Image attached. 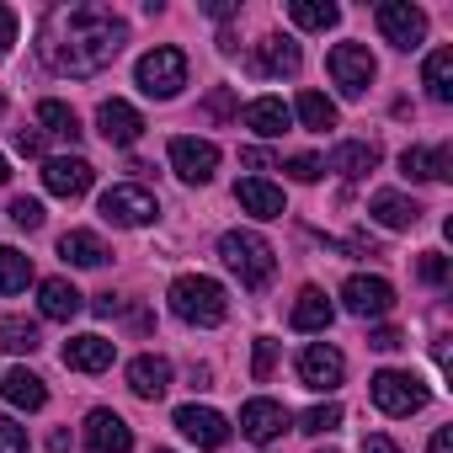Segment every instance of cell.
<instances>
[{"label": "cell", "instance_id": "cell-25", "mask_svg": "<svg viewBox=\"0 0 453 453\" xmlns=\"http://www.w3.org/2000/svg\"><path fill=\"white\" fill-rule=\"evenodd\" d=\"M373 165H379V144H363V139L336 144V150H331V160H326V171H336V176H347V181L368 176Z\"/></svg>", "mask_w": 453, "mask_h": 453}, {"label": "cell", "instance_id": "cell-13", "mask_svg": "<svg viewBox=\"0 0 453 453\" xmlns=\"http://www.w3.org/2000/svg\"><path fill=\"white\" fill-rule=\"evenodd\" d=\"M91 181H96V165L81 160V155H54V160H43V187H49L54 197H86Z\"/></svg>", "mask_w": 453, "mask_h": 453}, {"label": "cell", "instance_id": "cell-3", "mask_svg": "<svg viewBox=\"0 0 453 453\" xmlns=\"http://www.w3.org/2000/svg\"><path fill=\"white\" fill-rule=\"evenodd\" d=\"M171 315L187 320V326H224V315H230V299H224V288L203 273H181L171 283Z\"/></svg>", "mask_w": 453, "mask_h": 453}, {"label": "cell", "instance_id": "cell-49", "mask_svg": "<svg viewBox=\"0 0 453 453\" xmlns=\"http://www.w3.org/2000/svg\"><path fill=\"white\" fill-rule=\"evenodd\" d=\"M208 17H219V22H230V17H235V6H230V0H213V6H208Z\"/></svg>", "mask_w": 453, "mask_h": 453}, {"label": "cell", "instance_id": "cell-28", "mask_svg": "<svg viewBox=\"0 0 453 453\" xmlns=\"http://www.w3.org/2000/svg\"><path fill=\"white\" fill-rule=\"evenodd\" d=\"M288 17H294L304 33H331V27L342 22V6H336V0H294Z\"/></svg>", "mask_w": 453, "mask_h": 453}, {"label": "cell", "instance_id": "cell-39", "mask_svg": "<svg viewBox=\"0 0 453 453\" xmlns=\"http://www.w3.org/2000/svg\"><path fill=\"white\" fill-rule=\"evenodd\" d=\"M320 171H326L320 155H294V160H288V176H294V181H320Z\"/></svg>", "mask_w": 453, "mask_h": 453}, {"label": "cell", "instance_id": "cell-22", "mask_svg": "<svg viewBox=\"0 0 453 453\" xmlns=\"http://www.w3.org/2000/svg\"><path fill=\"white\" fill-rule=\"evenodd\" d=\"M38 310H43V320H75L81 315V288L70 283V278H43L38 283Z\"/></svg>", "mask_w": 453, "mask_h": 453}, {"label": "cell", "instance_id": "cell-10", "mask_svg": "<svg viewBox=\"0 0 453 453\" xmlns=\"http://www.w3.org/2000/svg\"><path fill=\"white\" fill-rule=\"evenodd\" d=\"M171 171L187 187H208L219 171V144L213 139H171Z\"/></svg>", "mask_w": 453, "mask_h": 453}, {"label": "cell", "instance_id": "cell-23", "mask_svg": "<svg viewBox=\"0 0 453 453\" xmlns=\"http://www.w3.org/2000/svg\"><path fill=\"white\" fill-rule=\"evenodd\" d=\"M0 389H6V400H12L17 411H43V405H49V384H43L33 368H12L6 379H0Z\"/></svg>", "mask_w": 453, "mask_h": 453}, {"label": "cell", "instance_id": "cell-33", "mask_svg": "<svg viewBox=\"0 0 453 453\" xmlns=\"http://www.w3.org/2000/svg\"><path fill=\"white\" fill-rule=\"evenodd\" d=\"M33 283V257H22L17 246H0V294H22Z\"/></svg>", "mask_w": 453, "mask_h": 453}, {"label": "cell", "instance_id": "cell-45", "mask_svg": "<svg viewBox=\"0 0 453 453\" xmlns=\"http://www.w3.org/2000/svg\"><path fill=\"white\" fill-rule=\"evenodd\" d=\"M17 150L22 155H43V128H22L17 134Z\"/></svg>", "mask_w": 453, "mask_h": 453}, {"label": "cell", "instance_id": "cell-31", "mask_svg": "<svg viewBox=\"0 0 453 453\" xmlns=\"http://www.w3.org/2000/svg\"><path fill=\"white\" fill-rule=\"evenodd\" d=\"M38 128L43 134H54V139H65V144H75L81 139V118H75V107H65V102H38Z\"/></svg>", "mask_w": 453, "mask_h": 453}, {"label": "cell", "instance_id": "cell-32", "mask_svg": "<svg viewBox=\"0 0 453 453\" xmlns=\"http://www.w3.org/2000/svg\"><path fill=\"white\" fill-rule=\"evenodd\" d=\"M0 347H6V352H38V347H43L38 320H27V315H6V320H0Z\"/></svg>", "mask_w": 453, "mask_h": 453}, {"label": "cell", "instance_id": "cell-24", "mask_svg": "<svg viewBox=\"0 0 453 453\" xmlns=\"http://www.w3.org/2000/svg\"><path fill=\"white\" fill-rule=\"evenodd\" d=\"M288 123H294V112L283 107V96H257V102L246 107V128H257L262 139H283Z\"/></svg>", "mask_w": 453, "mask_h": 453}, {"label": "cell", "instance_id": "cell-4", "mask_svg": "<svg viewBox=\"0 0 453 453\" xmlns=\"http://www.w3.org/2000/svg\"><path fill=\"white\" fill-rule=\"evenodd\" d=\"M134 81H139V91L144 96H155V102H171L181 86H187V54L181 49H150L139 65H134Z\"/></svg>", "mask_w": 453, "mask_h": 453}, {"label": "cell", "instance_id": "cell-44", "mask_svg": "<svg viewBox=\"0 0 453 453\" xmlns=\"http://www.w3.org/2000/svg\"><path fill=\"white\" fill-rule=\"evenodd\" d=\"M208 112H213V118H230V112H235V91H230V86H219V91L208 96Z\"/></svg>", "mask_w": 453, "mask_h": 453}, {"label": "cell", "instance_id": "cell-18", "mask_svg": "<svg viewBox=\"0 0 453 453\" xmlns=\"http://www.w3.org/2000/svg\"><path fill=\"white\" fill-rule=\"evenodd\" d=\"M235 203H241L246 213H257V219H283V213H288L283 187L267 181V176H241V181H235Z\"/></svg>", "mask_w": 453, "mask_h": 453}, {"label": "cell", "instance_id": "cell-30", "mask_svg": "<svg viewBox=\"0 0 453 453\" xmlns=\"http://www.w3.org/2000/svg\"><path fill=\"white\" fill-rule=\"evenodd\" d=\"M304 128H315V134H326V128H336V102L331 96H320V91H299V102L288 107Z\"/></svg>", "mask_w": 453, "mask_h": 453}, {"label": "cell", "instance_id": "cell-52", "mask_svg": "<svg viewBox=\"0 0 453 453\" xmlns=\"http://www.w3.org/2000/svg\"><path fill=\"white\" fill-rule=\"evenodd\" d=\"M155 453H171V448H155Z\"/></svg>", "mask_w": 453, "mask_h": 453}, {"label": "cell", "instance_id": "cell-48", "mask_svg": "<svg viewBox=\"0 0 453 453\" xmlns=\"http://www.w3.org/2000/svg\"><path fill=\"white\" fill-rule=\"evenodd\" d=\"M426 453H453V432H448V426H437V432H432V442H426Z\"/></svg>", "mask_w": 453, "mask_h": 453}, {"label": "cell", "instance_id": "cell-53", "mask_svg": "<svg viewBox=\"0 0 453 453\" xmlns=\"http://www.w3.org/2000/svg\"><path fill=\"white\" fill-rule=\"evenodd\" d=\"M0 107H6V96H0Z\"/></svg>", "mask_w": 453, "mask_h": 453}, {"label": "cell", "instance_id": "cell-38", "mask_svg": "<svg viewBox=\"0 0 453 453\" xmlns=\"http://www.w3.org/2000/svg\"><path fill=\"white\" fill-rule=\"evenodd\" d=\"M0 453H27V426H17L12 416H0Z\"/></svg>", "mask_w": 453, "mask_h": 453}, {"label": "cell", "instance_id": "cell-12", "mask_svg": "<svg viewBox=\"0 0 453 453\" xmlns=\"http://www.w3.org/2000/svg\"><path fill=\"white\" fill-rule=\"evenodd\" d=\"M294 426V416H288V405H278V400H246L241 405V437L246 442H278L283 432Z\"/></svg>", "mask_w": 453, "mask_h": 453}, {"label": "cell", "instance_id": "cell-36", "mask_svg": "<svg viewBox=\"0 0 453 453\" xmlns=\"http://www.w3.org/2000/svg\"><path fill=\"white\" fill-rule=\"evenodd\" d=\"M12 224L17 230H43V203L38 197H17L12 203Z\"/></svg>", "mask_w": 453, "mask_h": 453}, {"label": "cell", "instance_id": "cell-15", "mask_svg": "<svg viewBox=\"0 0 453 453\" xmlns=\"http://www.w3.org/2000/svg\"><path fill=\"white\" fill-rule=\"evenodd\" d=\"M86 448H91V453H128V448H134V426H128L118 411L96 405V411L86 416Z\"/></svg>", "mask_w": 453, "mask_h": 453}, {"label": "cell", "instance_id": "cell-1", "mask_svg": "<svg viewBox=\"0 0 453 453\" xmlns=\"http://www.w3.org/2000/svg\"><path fill=\"white\" fill-rule=\"evenodd\" d=\"M128 43V22L112 6H54L38 27V54L54 75H102Z\"/></svg>", "mask_w": 453, "mask_h": 453}, {"label": "cell", "instance_id": "cell-47", "mask_svg": "<svg viewBox=\"0 0 453 453\" xmlns=\"http://www.w3.org/2000/svg\"><path fill=\"white\" fill-rule=\"evenodd\" d=\"M241 160H246L251 171H273V155H267L262 144H251V150H241Z\"/></svg>", "mask_w": 453, "mask_h": 453}, {"label": "cell", "instance_id": "cell-9", "mask_svg": "<svg viewBox=\"0 0 453 453\" xmlns=\"http://www.w3.org/2000/svg\"><path fill=\"white\" fill-rule=\"evenodd\" d=\"M379 33H384V43H395V49L411 54L426 38V12L411 6V0H384V6H379Z\"/></svg>", "mask_w": 453, "mask_h": 453}, {"label": "cell", "instance_id": "cell-5", "mask_svg": "<svg viewBox=\"0 0 453 453\" xmlns=\"http://www.w3.org/2000/svg\"><path fill=\"white\" fill-rule=\"evenodd\" d=\"M102 219L107 224H123V230H139V224H155L160 219V197L139 181H118L102 192Z\"/></svg>", "mask_w": 453, "mask_h": 453}, {"label": "cell", "instance_id": "cell-41", "mask_svg": "<svg viewBox=\"0 0 453 453\" xmlns=\"http://www.w3.org/2000/svg\"><path fill=\"white\" fill-rule=\"evenodd\" d=\"M273 363H278V342H267V336H262V342H257V357H251V373H257V379H267V373H273Z\"/></svg>", "mask_w": 453, "mask_h": 453}, {"label": "cell", "instance_id": "cell-40", "mask_svg": "<svg viewBox=\"0 0 453 453\" xmlns=\"http://www.w3.org/2000/svg\"><path fill=\"white\" fill-rule=\"evenodd\" d=\"M368 347H373V352H395V347H405V336H400L395 326H373V331H368Z\"/></svg>", "mask_w": 453, "mask_h": 453}, {"label": "cell", "instance_id": "cell-35", "mask_svg": "<svg viewBox=\"0 0 453 453\" xmlns=\"http://www.w3.org/2000/svg\"><path fill=\"white\" fill-rule=\"evenodd\" d=\"M400 171H405V181H432V150L411 144V150L400 155Z\"/></svg>", "mask_w": 453, "mask_h": 453}, {"label": "cell", "instance_id": "cell-20", "mask_svg": "<svg viewBox=\"0 0 453 453\" xmlns=\"http://www.w3.org/2000/svg\"><path fill=\"white\" fill-rule=\"evenodd\" d=\"M128 389H134L139 400H160V395L171 389V363H165L160 352L134 357V363H128Z\"/></svg>", "mask_w": 453, "mask_h": 453}, {"label": "cell", "instance_id": "cell-26", "mask_svg": "<svg viewBox=\"0 0 453 453\" xmlns=\"http://www.w3.org/2000/svg\"><path fill=\"white\" fill-rule=\"evenodd\" d=\"M288 320H294V331H326V326L336 320V304H331L320 288H299V299H294Z\"/></svg>", "mask_w": 453, "mask_h": 453}, {"label": "cell", "instance_id": "cell-2", "mask_svg": "<svg viewBox=\"0 0 453 453\" xmlns=\"http://www.w3.org/2000/svg\"><path fill=\"white\" fill-rule=\"evenodd\" d=\"M219 262L241 278V288H267L278 273V251L257 230H224L219 235Z\"/></svg>", "mask_w": 453, "mask_h": 453}, {"label": "cell", "instance_id": "cell-14", "mask_svg": "<svg viewBox=\"0 0 453 453\" xmlns=\"http://www.w3.org/2000/svg\"><path fill=\"white\" fill-rule=\"evenodd\" d=\"M176 432L197 448H224L230 442V421H224L213 405H176Z\"/></svg>", "mask_w": 453, "mask_h": 453}, {"label": "cell", "instance_id": "cell-51", "mask_svg": "<svg viewBox=\"0 0 453 453\" xmlns=\"http://www.w3.org/2000/svg\"><path fill=\"white\" fill-rule=\"evenodd\" d=\"M320 453H336V448H320Z\"/></svg>", "mask_w": 453, "mask_h": 453}, {"label": "cell", "instance_id": "cell-43", "mask_svg": "<svg viewBox=\"0 0 453 453\" xmlns=\"http://www.w3.org/2000/svg\"><path fill=\"white\" fill-rule=\"evenodd\" d=\"M12 43H17V12H12V6H0V59L12 54Z\"/></svg>", "mask_w": 453, "mask_h": 453}, {"label": "cell", "instance_id": "cell-8", "mask_svg": "<svg viewBox=\"0 0 453 453\" xmlns=\"http://www.w3.org/2000/svg\"><path fill=\"white\" fill-rule=\"evenodd\" d=\"M342 310H347V315H357V320H379V315H389V310H395V288H389L384 278L352 273V278L342 283Z\"/></svg>", "mask_w": 453, "mask_h": 453}, {"label": "cell", "instance_id": "cell-17", "mask_svg": "<svg viewBox=\"0 0 453 453\" xmlns=\"http://www.w3.org/2000/svg\"><path fill=\"white\" fill-rule=\"evenodd\" d=\"M96 128H102V139H107V144L134 150V144H139V134H144V118H139L128 102H118V96H112V102H102V107H96Z\"/></svg>", "mask_w": 453, "mask_h": 453}, {"label": "cell", "instance_id": "cell-29", "mask_svg": "<svg viewBox=\"0 0 453 453\" xmlns=\"http://www.w3.org/2000/svg\"><path fill=\"white\" fill-rule=\"evenodd\" d=\"M421 86H426V96H432V102H453V49H437V54H426Z\"/></svg>", "mask_w": 453, "mask_h": 453}, {"label": "cell", "instance_id": "cell-34", "mask_svg": "<svg viewBox=\"0 0 453 453\" xmlns=\"http://www.w3.org/2000/svg\"><path fill=\"white\" fill-rule=\"evenodd\" d=\"M336 426H342V405H336V400L310 405V411L299 416V432H310V437H326V432H336Z\"/></svg>", "mask_w": 453, "mask_h": 453}, {"label": "cell", "instance_id": "cell-50", "mask_svg": "<svg viewBox=\"0 0 453 453\" xmlns=\"http://www.w3.org/2000/svg\"><path fill=\"white\" fill-rule=\"evenodd\" d=\"M12 181V165H6V155H0V187H6Z\"/></svg>", "mask_w": 453, "mask_h": 453}, {"label": "cell", "instance_id": "cell-27", "mask_svg": "<svg viewBox=\"0 0 453 453\" xmlns=\"http://www.w3.org/2000/svg\"><path fill=\"white\" fill-rule=\"evenodd\" d=\"M59 257H65L70 267H102V262H107V246H102L96 230H70V235L59 241Z\"/></svg>", "mask_w": 453, "mask_h": 453}, {"label": "cell", "instance_id": "cell-42", "mask_svg": "<svg viewBox=\"0 0 453 453\" xmlns=\"http://www.w3.org/2000/svg\"><path fill=\"white\" fill-rule=\"evenodd\" d=\"M432 181H453V144L432 150Z\"/></svg>", "mask_w": 453, "mask_h": 453}, {"label": "cell", "instance_id": "cell-19", "mask_svg": "<svg viewBox=\"0 0 453 453\" xmlns=\"http://www.w3.org/2000/svg\"><path fill=\"white\" fill-rule=\"evenodd\" d=\"M112 357H118V347L107 336H70L65 342V368H75V373H102V368H112Z\"/></svg>", "mask_w": 453, "mask_h": 453}, {"label": "cell", "instance_id": "cell-46", "mask_svg": "<svg viewBox=\"0 0 453 453\" xmlns=\"http://www.w3.org/2000/svg\"><path fill=\"white\" fill-rule=\"evenodd\" d=\"M363 453H405L395 437H384V432H373V437H363Z\"/></svg>", "mask_w": 453, "mask_h": 453}, {"label": "cell", "instance_id": "cell-7", "mask_svg": "<svg viewBox=\"0 0 453 453\" xmlns=\"http://www.w3.org/2000/svg\"><path fill=\"white\" fill-rule=\"evenodd\" d=\"M368 395H373V405L384 416H416L426 405V384L416 373H400V368H379L368 379Z\"/></svg>", "mask_w": 453, "mask_h": 453}, {"label": "cell", "instance_id": "cell-6", "mask_svg": "<svg viewBox=\"0 0 453 453\" xmlns=\"http://www.w3.org/2000/svg\"><path fill=\"white\" fill-rule=\"evenodd\" d=\"M326 70H331L336 91H342L347 102H357V96L373 86V75H379V59L368 54V43H336V49L326 54Z\"/></svg>", "mask_w": 453, "mask_h": 453}, {"label": "cell", "instance_id": "cell-16", "mask_svg": "<svg viewBox=\"0 0 453 453\" xmlns=\"http://www.w3.org/2000/svg\"><path fill=\"white\" fill-rule=\"evenodd\" d=\"M251 65H257V75H299V65H304V54H299V43L288 38V33H267L262 43H257V54H251Z\"/></svg>", "mask_w": 453, "mask_h": 453}, {"label": "cell", "instance_id": "cell-37", "mask_svg": "<svg viewBox=\"0 0 453 453\" xmlns=\"http://www.w3.org/2000/svg\"><path fill=\"white\" fill-rule=\"evenodd\" d=\"M416 273H421V283H432V288H442V283H448V257H442V251H421V262H416Z\"/></svg>", "mask_w": 453, "mask_h": 453}, {"label": "cell", "instance_id": "cell-21", "mask_svg": "<svg viewBox=\"0 0 453 453\" xmlns=\"http://www.w3.org/2000/svg\"><path fill=\"white\" fill-rule=\"evenodd\" d=\"M368 213L384 224V230H416V224H421V203L405 197V192H373Z\"/></svg>", "mask_w": 453, "mask_h": 453}, {"label": "cell", "instance_id": "cell-11", "mask_svg": "<svg viewBox=\"0 0 453 453\" xmlns=\"http://www.w3.org/2000/svg\"><path fill=\"white\" fill-rule=\"evenodd\" d=\"M342 373H347V357H342L331 342H310V347L299 352V379H304V389L331 395V389L342 384Z\"/></svg>", "mask_w": 453, "mask_h": 453}]
</instances>
